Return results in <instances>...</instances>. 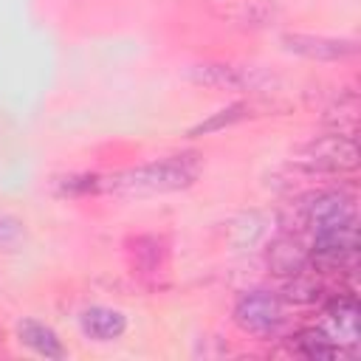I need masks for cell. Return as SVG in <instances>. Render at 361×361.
<instances>
[{
    "mask_svg": "<svg viewBox=\"0 0 361 361\" xmlns=\"http://www.w3.org/2000/svg\"><path fill=\"white\" fill-rule=\"evenodd\" d=\"M197 178V161L192 155H172L164 161L141 164L135 169H124L107 178H99V189L116 197H144V195H164L192 186Z\"/></svg>",
    "mask_w": 361,
    "mask_h": 361,
    "instance_id": "obj_1",
    "label": "cell"
},
{
    "mask_svg": "<svg viewBox=\"0 0 361 361\" xmlns=\"http://www.w3.org/2000/svg\"><path fill=\"white\" fill-rule=\"evenodd\" d=\"M234 322L254 336H271L282 324V302L268 290H248L234 305Z\"/></svg>",
    "mask_w": 361,
    "mask_h": 361,
    "instance_id": "obj_2",
    "label": "cell"
},
{
    "mask_svg": "<svg viewBox=\"0 0 361 361\" xmlns=\"http://www.w3.org/2000/svg\"><path fill=\"white\" fill-rule=\"evenodd\" d=\"M299 161L307 169H319V172H347L358 166V147L353 138L336 133V135H324L305 144Z\"/></svg>",
    "mask_w": 361,
    "mask_h": 361,
    "instance_id": "obj_3",
    "label": "cell"
},
{
    "mask_svg": "<svg viewBox=\"0 0 361 361\" xmlns=\"http://www.w3.org/2000/svg\"><path fill=\"white\" fill-rule=\"evenodd\" d=\"M353 217H355L353 197L344 192H322L310 197V203H305V223L310 226L313 234L353 226Z\"/></svg>",
    "mask_w": 361,
    "mask_h": 361,
    "instance_id": "obj_4",
    "label": "cell"
},
{
    "mask_svg": "<svg viewBox=\"0 0 361 361\" xmlns=\"http://www.w3.org/2000/svg\"><path fill=\"white\" fill-rule=\"evenodd\" d=\"M282 45L290 54H299V56H307V59H322V62H333V59H344V56L355 54L353 39L322 37V34H285Z\"/></svg>",
    "mask_w": 361,
    "mask_h": 361,
    "instance_id": "obj_5",
    "label": "cell"
},
{
    "mask_svg": "<svg viewBox=\"0 0 361 361\" xmlns=\"http://www.w3.org/2000/svg\"><path fill=\"white\" fill-rule=\"evenodd\" d=\"M189 79L195 85L212 87V90H243V87L254 85V71L226 65V62H203L189 71Z\"/></svg>",
    "mask_w": 361,
    "mask_h": 361,
    "instance_id": "obj_6",
    "label": "cell"
},
{
    "mask_svg": "<svg viewBox=\"0 0 361 361\" xmlns=\"http://www.w3.org/2000/svg\"><path fill=\"white\" fill-rule=\"evenodd\" d=\"M79 324H82V333L93 341H113L124 333L127 327V319L121 310L116 307H104V305H93L87 307L82 316H79Z\"/></svg>",
    "mask_w": 361,
    "mask_h": 361,
    "instance_id": "obj_7",
    "label": "cell"
},
{
    "mask_svg": "<svg viewBox=\"0 0 361 361\" xmlns=\"http://www.w3.org/2000/svg\"><path fill=\"white\" fill-rule=\"evenodd\" d=\"M268 268L276 274V276H293L299 271H305V265L310 262V254L307 248L293 240V237H276L271 245H268Z\"/></svg>",
    "mask_w": 361,
    "mask_h": 361,
    "instance_id": "obj_8",
    "label": "cell"
},
{
    "mask_svg": "<svg viewBox=\"0 0 361 361\" xmlns=\"http://www.w3.org/2000/svg\"><path fill=\"white\" fill-rule=\"evenodd\" d=\"M17 336L28 350H34L42 358H65V347H62V338L56 336V330L37 319H23L17 324Z\"/></svg>",
    "mask_w": 361,
    "mask_h": 361,
    "instance_id": "obj_9",
    "label": "cell"
},
{
    "mask_svg": "<svg viewBox=\"0 0 361 361\" xmlns=\"http://www.w3.org/2000/svg\"><path fill=\"white\" fill-rule=\"evenodd\" d=\"M355 248V228L341 226L330 231H319L313 240V259L319 262H341Z\"/></svg>",
    "mask_w": 361,
    "mask_h": 361,
    "instance_id": "obj_10",
    "label": "cell"
},
{
    "mask_svg": "<svg viewBox=\"0 0 361 361\" xmlns=\"http://www.w3.org/2000/svg\"><path fill=\"white\" fill-rule=\"evenodd\" d=\"M327 322H330V341L338 344H355L358 341V307L350 299H338L327 307Z\"/></svg>",
    "mask_w": 361,
    "mask_h": 361,
    "instance_id": "obj_11",
    "label": "cell"
},
{
    "mask_svg": "<svg viewBox=\"0 0 361 361\" xmlns=\"http://www.w3.org/2000/svg\"><path fill=\"white\" fill-rule=\"evenodd\" d=\"M245 113H248V107H245L243 102H234V104H228V107H223V110L212 113L209 118L197 121V124L189 130V135H209V133H217V130H223V127L237 124V121H240Z\"/></svg>",
    "mask_w": 361,
    "mask_h": 361,
    "instance_id": "obj_12",
    "label": "cell"
},
{
    "mask_svg": "<svg viewBox=\"0 0 361 361\" xmlns=\"http://www.w3.org/2000/svg\"><path fill=\"white\" fill-rule=\"evenodd\" d=\"M282 296H285L288 302H296V305H310V302L319 299V285H316L310 276H305V274L299 271V274L288 276V282H285V288H282Z\"/></svg>",
    "mask_w": 361,
    "mask_h": 361,
    "instance_id": "obj_13",
    "label": "cell"
},
{
    "mask_svg": "<svg viewBox=\"0 0 361 361\" xmlns=\"http://www.w3.org/2000/svg\"><path fill=\"white\" fill-rule=\"evenodd\" d=\"M296 338H299L302 353L310 355V358H330V355H336V347H333V341L327 338V333L307 330V333H299Z\"/></svg>",
    "mask_w": 361,
    "mask_h": 361,
    "instance_id": "obj_14",
    "label": "cell"
},
{
    "mask_svg": "<svg viewBox=\"0 0 361 361\" xmlns=\"http://www.w3.org/2000/svg\"><path fill=\"white\" fill-rule=\"evenodd\" d=\"M99 189V175H71L59 180V192L62 195H85V192H96Z\"/></svg>",
    "mask_w": 361,
    "mask_h": 361,
    "instance_id": "obj_15",
    "label": "cell"
},
{
    "mask_svg": "<svg viewBox=\"0 0 361 361\" xmlns=\"http://www.w3.org/2000/svg\"><path fill=\"white\" fill-rule=\"evenodd\" d=\"M20 237H23L20 220H14V217H0V248L14 245Z\"/></svg>",
    "mask_w": 361,
    "mask_h": 361,
    "instance_id": "obj_16",
    "label": "cell"
}]
</instances>
